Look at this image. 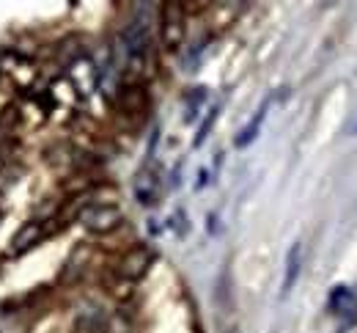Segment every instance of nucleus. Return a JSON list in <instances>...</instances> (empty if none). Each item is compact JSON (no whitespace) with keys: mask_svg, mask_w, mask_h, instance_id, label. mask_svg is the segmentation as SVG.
<instances>
[{"mask_svg":"<svg viewBox=\"0 0 357 333\" xmlns=\"http://www.w3.org/2000/svg\"><path fill=\"white\" fill-rule=\"evenodd\" d=\"M187 39V3L160 0V42L165 52H178Z\"/></svg>","mask_w":357,"mask_h":333,"instance_id":"f257e3e1","label":"nucleus"},{"mask_svg":"<svg viewBox=\"0 0 357 333\" xmlns=\"http://www.w3.org/2000/svg\"><path fill=\"white\" fill-rule=\"evenodd\" d=\"M300 270H303V245L294 242L289 248V256H286V276H283V297L294 289L297 279H300Z\"/></svg>","mask_w":357,"mask_h":333,"instance_id":"39448f33","label":"nucleus"},{"mask_svg":"<svg viewBox=\"0 0 357 333\" xmlns=\"http://www.w3.org/2000/svg\"><path fill=\"white\" fill-rule=\"evenodd\" d=\"M352 133H355V135H357V124H355V127H352Z\"/></svg>","mask_w":357,"mask_h":333,"instance_id":"9b49d317","label":"nucleus"},{"mask_svg":"<svg viewBox=\"0 0 357 333\" xmlns=\"http://www.w3.org/2000/svg\"><path fill=\"white\" fill-rule=\"evenodd\" d=\"M151 262H154V253L146 248V245H137L132 251H127L124 256H121V262H119V276L124 279V281H140L146 273H149V267H151Z\"/></svg>","mask_w":357,"mask_h":333,"instance_id":"7ed1b4c3","label":"nucleus"},{"mask_svg":"<svg viewBox=\"0 0 357 333\" xmlns=\"http://www.w3.org/2000/svg\"><path fill=\"white\" fill-rule=\"evenodd\" d=\"M105 333H130V323H127L124 317H113V320L107 323Z\"/></svg>","mask_w":357,"mask_h":333,"instance_id":"9d476101","label":"nucleus"},{"mask_svg":"<svg viewBox=\"0 0 357 333\" xmlns=\"http://www.w3.org/2000/svg\"><path fill=\"white\" fill-rule=\"evenodd\" d=\"M215 119H218V108H212V110H209V116H206V121L201 124V130H198V135H195V146H201V143L206 141V135H209V130H212Z\"/></svg>","mask_w":357,"mask_h":333,"instance_id":"1a4fd4ad","label":"nucleus"},{"mask_svg":"<svg viewBox=\"0 0 357 333\" xmlns=\"http://www.w3.org/2000/svg\"><path fill=\"white\" fill-rule=\"evenodd\" d=\"M47 229L45 223H39V221H31V223H25L20 232H17V237H14V251L17 253H25V251H31L33 245H39L42 239H45Z\"/></svg>","mask_w":357,"mask_h":333,"instance_id":"20e7f679","label":"nucleus"},{"mask_svg":"<svg viewBox=\"0 0 357 333\" xmlns=\"http://www.w3.org/2000/svg\"><path fill=\"white\" fill-rule=\"evenodd\" d=\"M267 108H269V99L256 110V116H253V121L236 135V146L242 149V146H248V143H253L256 141V135H259V130H261V124H264V119H267Z\"/></svg>","mask_w":357,"mask_h":333,"instance_id":"0eeeda50","label":"nucleus"},{"mask_svg":"<svg viewBox=\"0 0 357 333\" xmlns=\"http://www.w3.org/2000/svg\"><path fill=\"white\" fill-rule=\"evenodd\" d=\"M157 195H160V188H157L154 174L151 171H140L137 179H135V198H137V204L151 207V204H157Z\"/></svg>","mask_w":357,"mask_h":333,"instance_id":"423d86ee","label":"nucleus"},{"mask_svg":"<svg viewBox=\"0 0 357 333\" xmlns=\"http://www.w3.org/2000/svg\"><path fill=\"white\" fill-rule=\"evenodd\" d=\"M80 221L91 235H110L124 223V212L116 204H93L83 212Z\"/></svg>","mask_w":357,"mask_h":333,"instance_id":"f03ea898","label":"nucleus"},{"mask_svg":"<svg viewBox=\"0 0 357 333\" xmlns=\"http://www.w3.org/2000/svg\"><path fill=\"white\" fill-rule=\"evenodd\" d=\"M330 311L333 314H341V311H349V306H352V289L349 286H335L333 289V295H330Z\"/></svg>","mask_w":357,"mask_h":333,"instance_id":"6e6552de","label":"nucleus"}]
</instances>
